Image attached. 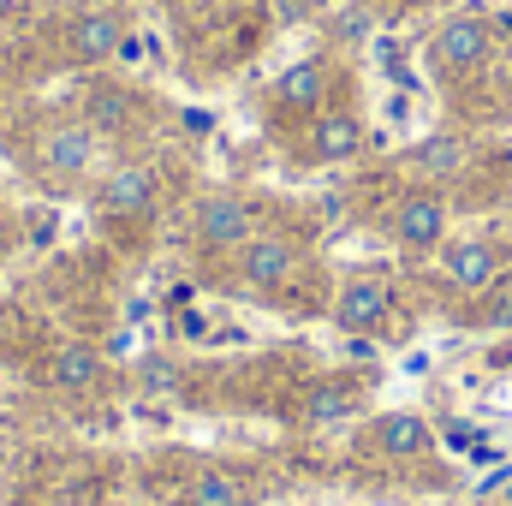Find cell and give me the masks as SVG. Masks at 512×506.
Wrapping results in <instances>:
<instances>
[{
	"label": "cell",
	"instance_id": "obj_1",
	"mask_svg": "<svg viewBox=\"0 0 512 506\" xmlns=\"http://www.w3.org/2000/svg\"><path fill=\"white\" fill-rule=\"evenodd\" d=\"M489 48H495V24H489L483 12H453V18H441V30L429 36V66H435L441 78H471V72L489 60Z\"/></svg>",
	"mask_w": 512,
	"mask_h": 506
},
{
	"label": "cell",
	"instance_id": "obj_21",
	"mask_svg": "<svg viewBox=\"0 0 512 506\" xmlns=\"http://www.w3.org/2000/svg\"><path fill=\"white\" fill-rule=\"evenodd\" d=\"M447 435H453V441H447V447H459V453H471V441H477V429H471V423H453V429H447Z\"/></svg>",
	"mask_w": 512,
	"mask_h": 506
},
{
	"label": "cell",
	"instance_id": "obj_20",
	"mask_svg": "<svg viewBox=\"0 0 512 506\" xmlns=\"http://www.w3.org/2000/svg\"><path fill=\"white\" fill-rule=\"evenodd\" d=\"M102 352H108V358H143V352H137V334H131V328H120V334H114V340H108Z\"/></svg>",
	"mask_w": 512,
	"mask_h": 506
},
{
	"label": "cell",
	"instance_id": "obj_7",
	"mask_svg": "<svg viewBox=\"0 0 512 506\" xmlns=\"http://www.w3.org/2000/svg\"><path fill=\"white\" fill-rule=\"evenodd\" d=\"M256 233V209L233 191H209L197 203V245L203 251H239Z\"/></svg>",
	"mask_w": 512,
	"mask_h": 506
},
{
	"label": "cell",
	"instance_id": "obj_26",
	"mask_svg": "<svg viewBox=\"0 0 512 506\" xmlns=\"http://www.w3.org/2000/svg\"><path fill=\"white\" fill-rule=\"evenodd\" d=\"M483 506H512V501H483Z\"/></svg>",
	"mask_w": 512,
	"mask_h": 506
},
{
	"label": "cell",
	"instance_id": "obj_13",
	"mask_svg": "<svg viewBox=\"0 0 512 506\" xmlns=\"http://www.w3.org/2000/svg\"><path fill=\"white\" fill-rule=\"evenodd\" d=\"M108 370V352L102 346H90V340H66V346H54V358H48V387L54 393H90L96 381Z\"/></svg>",
	"mask_w": 512,
	"mask_h": 506
},
{
	"label": "cell",
	"instance_id": "obj_14",
	"mask_svg": "<svg viewBox=\"0 0 512 506\" xmlns=\"http://www.w3.org/2000/svg\"><path fill=\"white\" fill-rule=\"evenodd\" d=\"M411 173L417 179H459L465 173V161H471V149H465V137L459 131H429L423 143H411Z\"/></svg>",
	"mask_w": 512,
	"mask_h": 506
},
{
	"label": "cell",
	"instance_id": "obj_12",
	"mask_svg": "<svg viewBox=\"0 0 512 506\" xmlns=\"http://www.w3.org/2000/svg\"><path fill=\"white\" fill-rule=\"evenodd\" d=\"M441 274H447V286H459V292H489V286L501 280V251H495L489 239H459V245L441 251Z\"/></svg>",
	"mask_w": 512,
	"mask_h": 506
},
{
	"label": "cell",
	"instance_id": "obj_15",
	"mask_svg": "<svg viewBox=\"0 0 512 506\" xmlns=\"http://www.w3.org/2000/svg\"><path fill=\"white\" fill-rule=\"evenodd\" d=\"M131 120H137V96H131L126 84H90L84 126L102 131V137H120V131H131Z\"/></svg>",
	"mask_w": 512,
	"mask_h": 506
},
{
	"label": "cell",
	"instance_id": "obj_10",
	"mask_svg": "<svg viewBox=\"0 0 512 506\" xmlns=\"http://www.w3.org/2000/svg\"><path fill=\"white\" fill-rule=\"evenodd\" d=\"M298 274V245L280 239V233H251L239 245V280L256 286V292H280L286 280Z\"/></svg>",
	"mask_w": 512,
	"mask_h": 506
},
{
	"label": "cell",
	"instance_id": "obj_5",
	"mask_svg": "<svg viewBox=\"0 0 512 506\" xmlns=\"http://www.w3.org/2000/svg\"><path fill=\"white\" fill-rule=\"evenodd\" d=\"M328 60H292L280 78H274V90H268V108L280 114V120H316L322 108H328Z\"/></svg>",
	"mask_w": 512,
	"mask_h": 506
},
{
	"label": "cell",
	"instance_id": "obj_17",
	"mask_svg": "<svg viewBox=\"0 0 512 506\" xmlns=\"http://www.w3.org/2000/svg\"><path fill=\"white\" fill-rule=\"evenodd\" d=\"M131 387L143 399H173V393H185V364L167 358V352H143L137 370H131Z\"/></svg>",
	"mask_w": 512,
	"mask_h": 506
},
{
	"label": "cell",
	"instance_id": "obj_19",
	"mask_svg": "<svg viewBox=\"0 0 512 506\" xmlns=\"http://www.w3.org/2000/svg\"><path fill=\"white\" fill-rule=\"evenodd\" d=\"M477 328H495V334H512V286H489L483 304H477Z\"/></svg>",
	"mask_w": 512,
	"mask_h": 506
},
{
	"label": "cell",
	"instance_id": "obj_11",
	"mask_svg": "<svg viewBox=\"0 0 512 506\" xmlns=\"http://www.w3.org/2000/svg\"><path fill=\"white\" fill-rule=\"evenodd\" d=\"M364 441H370L382 459H423V453L435 447V429H429L417 411H382V417L364 429Z\"/></svg>",
	"mask_w": 512,
	"mask_h": 506
},
{
	"label": "cell",
	"instance_id": "obj_18",
	"mask_svg": "<svg viewBox=\"0 0 512 506\" xmlns=\"http://www.w3.org/2000/svg\"><path fill=\"white\" fill-rule=\"evenodd\" d=\"M358 411V393L346 387V381H322V387H310V399H304V417L310 423H346Z\"/></svg>",
	"mask_w": 512,
	"mask_h": 506
},
{
	"label": "cell",
	"instance_id": "obj_16",
	"mask_svg": "<svg viewBox=\"0 0 512 506\" xmlns=\"http://www.w3.org/2000/svg\"><path fill=\"white\" fill-rule=\"evenodd\" d=\"M245 501H251V483H245V471H233V465H209V471H197L191 489H185V506H245Z\"/></svg>",
	"mask_w": 512,
	"mask_h": 506
},
{
	"label": "cell",
	"instance_id": "obj_3",
	"mask_svg": "<svg viewBox=\"0 0 512 506\" xmlns=\"http://www.w3.org/2000/svg\"><path fill=\"white\" fill-rule=\"evenodd\" d=\"M155 203H161V173L149 161H120L96 185V209L114 221H143V215H155Z\"/></svg>",
	"mask_w": 512,
	"mask_h": 506
},
{
	"label": "cell",
	"instance_id": "obj_23",
	"mask_svg": "<svg viewBox=\"0 0 512 506\" xmlns=\"http://www.w3.org/2000/svg\"><path fill=\"white\" fill-rule=\"evenodd\" d=\"M501 84H507V102H512V66H507V78H501Z\"/></svg>",
	"mask_w": 512,
	"mask_h": 506
},
{
	"label": "cell",
	"instance_id": "obj_4",
	"mask_svg": "<svg viewBox=\"0 0 512 506\" xmlns=\"http://www.w3.org/2000/svg\"><path fill=\"white\" fill-rule=\"evenodd\" d=\"M387 233L399 251H441L447 245V203L435 191H405L387 215Z\"/></svg>",
	"mask_w": 512,
	"mask_h": 506
},
{
	"label": "cell",
	"instance_id": "obj_8",
	"mask_svg": "<svg viewBox=\"0 0 512 506\" xmlns=\"http://www.w3.org/2000/svg\"><path fill=\"white\" fill-rule=\"evenodd\" d=\"M120 48H126V18L108 12V6H90V12H78V18L66 24V54H72V66H108Z\"/></svg>",
	"mask_w": 512,
	"mask_h": 506
},
{
	"label": "cell",
	"instance_id": "obj_6",
	"mask_svg": "<svg viewBox=\"0 0 512 506\" xmlns=\"http://www.w3.org/2000/svg\"><path fill=\"white\" fill-rule=\"evenodd\" d=\"M387 316H393V280L387 274H352L340 286V298H334V322L346 334H364L370 340Z\"/></svg>",
	"mask_w": 512,
	"mask_h": 506
},
{
	"label": "cell",
	"instance_id": "obj_25",
	"mask_svg": "<svg viewBox=\"0 0 512 506\" xmlns=\"http://www.w3.org/2000/svg\"><path fill=\"white\" fill-rule=\"evenodd\" d=\"M0 506H30V501H0Z\"/></svg>",
	"mask_w": 512,
	"mask_h": 506
},
{
	"label": "cell",
	"instance_id": "obj_24",
	"mask_svg": "<svg viewBox=\"0 0 512 506\" xmlns=\"http://www.w3.org/2000/svg\"><path fill=\"white\" fill-rule=\"evenodd\" d=\"M423 6H453V0H423Z\"/></svg>",
	"mask_w": 512,
	"mask_h": 506
},
{
	"label": "cell",
	"instance_id": "obj_22",
	"mask_svg": "<svg viewBox=\"0 0 512 506\" xmlns=\"http://www.w3.org/2000/svg\"><path fill=\"white\" fill-rule=\"evenodd\" d=\"M12 239H18V233H12V215L0 209V256H12Z\"/></svg>",
	"mask_w": 512,
	"mask_h": 506
},
{
	"label": "cell",
	"instance_id": "obj_9",
	"mask_svg": "<svg viewBox=\"0 0 512 506\" xmlns=\"http://www.w3.org/2000/svg\"><path fill=\"white\" fill-rule=\"evenodd\" d=\"M364 149V120H358V108H322L310 131H304V161H316V167H340V161H352Z\"/></svg>",
	"mask_w": 512,
	"mask_h": 506
},
{
	"label": "cell",
	"instance_id": "obj_2",
	"mask_svg": "<svg viewBox=\"0 0 512 506\" xmlns=\"http://www.w3.org/2000/svg\"><path fill=\"white\" fill-rule=\"evenodd\" d=\"M96 161H102V131H90L84 120H60V126H48L36 137V167L48 179H60V185L90 179Z\"/></svg>",
	"mask_w": 512,
	"mask_h": 506
}]
</instances>
